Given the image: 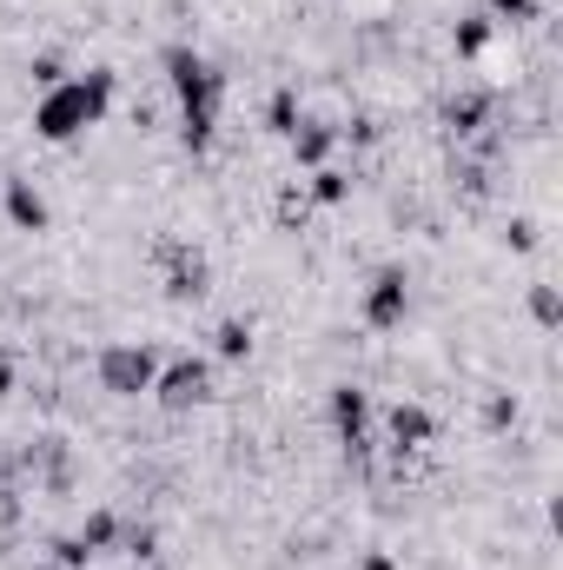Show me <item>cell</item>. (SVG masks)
<instances>
[{"mask_svg": "<svg viewBox=\"0 0 563 570\" xmlns=\"http://www.w3.org/2000/svg\"><path fill=\"white\" fill-rule=\"evenodd\" d=\"M266 127H273L279 140H292V127H298V94H292V87H279V94L266 100Z\"/></svg>", "mask_w": 563, "mask_h": 570, "instance_id": "ac0fdd59", "label": "cell"}, {"mask_svg": "<svg viewBox=\"0 0 563 570\" xmlns=\"http://www.w3.org/2000/svg\"><path fill=\"white\" fill-rule=\"evenodd\" d=\"M53 570H67V564H53Z\"/></svg>", "mask_w": 563, "mask_h": 570, "instance_id": "d4e9b609", "label": "cell"}, {"mask_svg": "<svg viewBox=\"0 0 563 570\" xmlns=\"http://www.w3.org/2000/svg\"><path fill=\"white\" fill-rule=\"evenodd\" d=\"M120 551L140 558V564H152V558H159V531H152V524H127V531H120Z\"/></svg>", "mask_w": 563, "mask_h": 570, "instance_id": "d6986e66", "label": "cell"}, {"mask_svg": "<svg viewBox=\"0 0 563 570\" xmlns=\"http://www.w3.org/2000/svg\"><path fill=\"white\" fill-rule=\"evenodd\" d=\"M332 146H338V127H325V120H298V127H292V159H298L305 173L332 166Z\"/></svg>", "mask_w": 563, "mask_h": 570, "instance_id": "30bf717a", "label": "cell"}, {"mask_svg": "<svg viewBox=\"0 0 563 570\" xmlns=\"http://www.w3.org/2000/svg\"><path fill=\"white\" fill-rule=\"evenodd\" d=\"M152 399L166 405V412H199L206 399H213V358H166L159 365V379H152Z\"/></svg>", "mask_w": 563, "mask_h": 570, "instance_id": "277c9868", "label": "cell"}, {"mask_svg": "<svg viewBox=\"0 0 563 570\" xmlns=\"http://www.w3.org/2000/svg\"><path fill=\"white\" fill-rule=\"evenodd\" d=\"M511 253H537V219H511Z\"/></svg>", "mask_w": 563, "mask_h": 570, "instance_id": "7402d4cb", "label": "cell"}, {"mask_svg": "<svg viewBox=\"0 0 563 570\" xmlns=\"http://www.w3.org/2000/svg\"><path fill=\"white\" fill-rule=\"evenodd\" d=\"M159 67H166L172 114H179V140L192 146V153H206L213 134H219V100H226L219 67H213L206 53H192V47H166V53H159Z\"/></svg>", "mask_w": 563, "mask_h": 570, "instance_id": "7a4b0ae2", "label": "cell"}, {"mask_svg": "<svg viewBox=\"0 0 563 570\" xmlns=\"http://www.w3.org/2000/svg\"><path fill=\"white\" fill-rule=\"evenodd\" d=\"M484 20L504 33V27H524V20H537V0H484Z\"/></svg>", "mask_w": 563, "mask_h": 570, "instance_id": "e0dca14e", "label": "cell"}, {"mask_svg": "<svg viewBox=\"0 0 563 570\" xmlns=\"http://www.w3.org/2000/svg\"><path fill=\"white\" fill-rule=\"evenodd\" d=\"M491 40H497V27H491L484 13H471V20H457V33H451V47H457V60H484V53H491Z\"/></svg>", "mask_w": 563, "mask_h": 570, "instance_id": "7c38bea8", "label": "cell"}, {"mask_svg": "<svg viewBox=\"0 0 563 570\" xmlns=\"http://www.w3.org/2000/svg\"><path fill=\"white\" fill-rule=\"evenodd\" d=\"M484 425H491V431L517 425V399H504V392H497V399H491V405H484Z\"/></svg>", "mask_w": 563, "mask_h": 570, "instance_id": "44dd1931", "label": "cell"}, {"mask_svg": "<svg viewBox=\"0 0 563 570\" xmlns=\"http://www.w3.org/2000/svg\"><path fill=\"white\" fill-rule=\"evenodd\" d=\"M166 298H172V305H199V298H206V259H199V253H172Z\"/></svg>", "mask_w": 563, "mask_h": 570, "instance_id": "8fae6325", "label": "cell"}, {"mask_svg": "<svg viewBox=\"0 0 563 570\" xmlns=\"http://www.w3.org/2000/svg\"><path fill=\"white\" fill-rule=\"evenodd\" d=\"M213 358H226V365L253 358V325H246V318H226V325L213 332Z\"/></svg>", "mask_w": 563, "mask_h": 570, "instance_id": "4fadbf2b", "label": "cell"}, {"mask_svg": "<svg viewBox=\"0 0 563 570\" xmlns=\"http://www.w3.org/2000/svg\"><path fill=\"white\" fill-rule=\"evenodd\" d=\"M365 570H398V564H392L385 551H372V558H365Z\"/></svg>", "mask_w": 563, "mask_h": 570, "instance_id": "cb8c5ba5", "label": "cell"}, {"mask_svg": "<svg viewBox=\"0 0 563 570\" xmlns=\"http://www.w3.org/2000/svg\"><path fill=\"white\" fill-rule=\"evenodd\" d=\"M444 127H451L457 140H477L484 127H497V94H491V87L451 94V100H444Z\"/></svg>", "mask_w": 563, "mask_h": 570, "instance_id": "8992f818", "label": "cell"}, {"mask_svg": "<svg viewBox=\"0 0 563 570\" xmlns=\"http://www.w3.org/2000/svg\"><path fill=\"white\" fill-rule=\"evenodd\" d=\"M405 312H412V279H405L398 266H385L378 279L365 285V325H372V332H398Z\"/></svg>", "mask_w": 563, "mask_h": 570, "instance_id": "5b68a950", "label": "cell"}, {"mask_svg": "<svg viewBox=\"0 0 563 570\" xmlns=\"http://www.w3.org/2000/svg\"><path fill=\"white\" fill-rule=\"evenodd\" d=\"M332 431H338V444L345 451H365L372 438V399L358 392V385H332Z\"/></svg>", "mask_w": 563, "mask_h": 570, "instance_id": "52a82bcc", "label": "cell"}, {"mask_svg": "<svg viewBox=\"0 0 563 570\" xmlns=\"http://www.w3.org/2000/svg\"><path fill=\"white\" fill-rule=\"evenodd\" d=\"M13 379H20V372H13V358H7V352H0V399H7V392H13Z\"/></svg>", "mask_w": 563, "mask_h": 570, "instance_id": "603a6c76", "label": "cell"}, {"mask_svg": "<svg viewBox=\"0 0 563 570\" xmlns=\"http://www.w3.org/2000/svg\"><path fill=\"white\" fill-rule=\"evenodd\" d=\"M345 193H352V179H345L338 166H318V173H312V186H305V199H318V206H338Z\"/></svg>", "mask_w": 563, "mask_h": 570, "instance_id": "9a60e30c", "label": "cell"}, {"mask_svg": "<svg viewBox=\"0 0 563 570\" xmlns=\"http://www.w3.org/2000/svg\"><path fill=\"white\" fill-rule=\"evenodd\" d=\"M120 531H127V524H120V511H93L73 538H80L87 551H113V544H120Z\"/></svg>", "mask_w": 563, "mask_h": 570, "instance_id": "5bb4252c", "label": "cell"}, {"mask_svg": "<svg viewBox=\"0 0 563 570\" xmlns=\"http://www.w3.org/2000/svg\"><path fill=\"white\" fill-rule=\"evenodd\" d=\"M27 73H33V87H40V94H47V87H60V80H67V67H60V60H53V53H40V60H33V67H27Z\"/></svg>", "mask_w": 563, "mask_h": 570, "instance_id": "ffe728a7", "label": "cell"}, {"mask_svg": "<svg viewBox=\"0 0 563 570\" xmlns=\"http://www.w3.org/2000/svg\"><path fill=\"white\" fill-rule=\"evenodd\" d=\"M113 94H120L113 67L67 73L60 87H47V94L33 100V134H40L47 146H67V140H80V134H93V127L113 114Z\"/></svg>", "mask_w": 563, "mask_h": 570, "instance_id": "6da1fadb", "label": "cell"}, {"mask_svg": "<svg viewBox=\"0 0 563 570\" xmlns=\"http://www.w3.org/2000/svg\"><path fill=\"white\" fill-rule=\"evenodd\" d=\"M531 318H537L544 332H557V325H563V298H557V285H551V279L531 285Z\"/></svg>", "mask_w": 563, "mask_h": 570, "instance_id": "2e32d148", "label": "cell"}, {"mask_svg": "<svg viewBox=\"0 0 563 570\" xmlns=\"http://www.w3.org/2000/svg\"><path fill=\"white\" fill-rule=\"evenodd\" d=\"M0 213H7L13 233H47V226H53V213H47V199L33 193V179H0Z\"/></svg>", "mask_w": 563, "mask_h": 570, "instance_id": "ba28073f", "label": "cell"}, {"mask_svg": "<svg viewBox=\"0 0 563 570\" xmlns=\"http://www.w3.org/2000/svg\"><path fill=\"white\" fill-rule=\"evenodd\" d=\"M159 352L140 345V338H113V345H100V358H93V379H100V392H113V399H152V379H159Z\"/></svg>", "mask_w": 563, "mask_h": 570, "instance_id": "3957f363", "label": "cell"}, {"mask_svg": "<svg viewBox=\"0 0 563 570\" xmlns=\"http://www.w3.org/2000/svg\"><path fill=\"white\" fill-rule=\"evenodd\" d=\"M385 438H392V451H424V444L437 438V419H431L424 405L405 399V405H392V412H385Z\"/></svg>", "mask_w": 563, "mask_h": 570, "instance_id": "9c48e42d", "label": "cell"}]
</instances>
